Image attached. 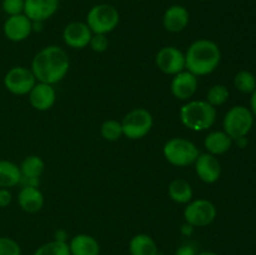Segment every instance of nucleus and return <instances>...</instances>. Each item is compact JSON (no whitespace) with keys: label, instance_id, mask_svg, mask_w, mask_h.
Returning a JSON list of instances; mask_svg holds the SVG:
<instances>
[{"label":"nucleus","instance_id":"obj_10","mask_svg":"<svg viewBox=\"0 0 256 255\" xmlns=\"http://www.w3.org/2000/svg\"><path fill=\"white\" fill-rule=\"evenodd\" d=\"M155 65L165 75H174L185 70V52L176 46H162L155 55Z\"/></svg>","mask_w":256,"mask_h":255},{"label":"nucleus","instance_id":"obj_30","mask_svg":"<svg viewBox=\"0 0 256 255\" xmlns=\"http://www.w3.org/2000/svg\"><path fill=\"white\" fill-rule=\"evenodd\" d=\"M25 0H2V9L8 16L24 14Z\"/></svg>","mask_w":256,"mask_h":255},{"label":"nucleus","instance_id":"obj_1","mask_svg":"<svg viewBox=\"0 0 256 255\" xmlns=\"http://www.w3.org/2000/svg\"><path fill=\"white\" fill-rule=\"evenodd\" d=\"M36 82L55 85L62 82L70 70V58L64 48L48 45L34 55L30 65Z\"/></svg>","mask_w":256,"mask_h":255},{"label":"nucleus","instance_id":"obj_17","mask_svg":"<svg viewBox=\"0 0 256 255\" xmlns=\"http://www.w3.org/2000/svg\"><path fill=\"white\" fill-rule=\"evenodd\" d=\"M60 0H25L24 14L32 22H44L54 16Z\"/></svg>","mask_w":256,"mask_h":255},{"label":"nucleus","instance_id":"obj_13","mask_svg":"<svg viewBox=\"0 0 256 255\" xmlns=\"http://www.w3.org/2000/svg\"><path fill=\"white\" fill-rule=\"evenodd\" d=\"M5 38L12 42H22L32 35V22L25 14L8 16L2 25Z\"/></svg>","mask_w":256,"mask_h":255},{"label":"nucleus","instance_id":"obj_7","mask_svg":"<svg viewBox=\"0 0 256 255\" xmlns=\"http://www.w3.org/2000/svg\"><path fill=\"white\" fill-rule=\"evenodd\" d=\"M252 125H254V115L249 108L242 105H235L230 108L222 119V130L232 140L246 136Z\"/></svg>","mask_w":256,"mask_h":255},{"label":"nucleus","instance_id":"obj_24","mask_svg":"<svg viewBox=\"0 0 256 255\" xmlns=\"http://www.w3.org/2000/svg\"><path fill=\"white\" fill-rule=\"evenodd\" d=\"M22 182L19 165L10 160H0V188H14Z\"/></svg>","mask_w":256,"mask_h":255},{"label":"nucleus","instance_id":"obj_22","mask_svg":"<svg viewBox=\"0 0 256 255\" xmlns=\"http://www.w3.org/2000/svg\"><path fill=\"white\" fill-rule=\"evenodd\" d=\"M168 195L176 204L186 205L188 202L194 199V190L188 180L176 178L170 182L169 186H168Z\"/></svg>","mask_w":256,"mask_h":255},{"label":"nucleus","instance_id":"obj_8","mask_svg":"<svg viewBox=\"0 0 256 255\" xmlns=\"http://www.w3.org/2000/svg\"><path fill=\"white\" fill-rule=\"evenodd\" d=\"M218 210L212 202L208 199H192L188 202L182 212V216L186 224L192 228H205L216 219Z\"/></svg>","mask_w":256,"mask_h":255},{"label":"nucleus","instance_id":"obj_5","mask_svg":"<svg viewBox=\"0 0 256 255\" xmlns=\"http://www.w3.org/2000/svg\"><path fill=\"white\" fill-rule=\"evenodd\" d=\"M85 22L92 34L108 35L114 32L120 22L119 10L112 4L102 2L90 8L86 14Z\"/></svg>","mask_w":256,"mask_h":255},{"label":"nucleus","instance_id":"obj_27","mask_svg":"<svg viewBox=\"0 0 256 255\" xmlns=\"http://www.w3.org/2000/svg\"><path fill=\"white\" fill-rule=\"evenodd\" d=\"M230 98V92L225 85L222 84H215L209 88V90L206 92V100L212 106L218 108L224 105L225 102H228Z\"/></svg>","mask_w":256,"mask_h":255},{"label":"nucleus","instance_id":"obj_15","mask_svg":"<svg viewBox=\"0 0 256 255\" xmlns=\"http://www.w3.org/2000/svg\"><path fill=\"white\" fill-rule=\"evenodd\" d=\"M28 98H29L30 105L35 110L48 112L54 106L55 102H56V90H55L54 85L36 82V84L28 94Z\"/></svg>","mask_w":256,"mask_h":255},{"label":"nucleus","instance_id":"obj_20","mask_svg":"<svg viewBox=\"0 0 256 255\" xmlns=\"http://www.w3.org/2000/svg\"><path fill=\"white\" fill-rule=\"evenodd\" d=\"M234 140L224 132V130H214L210 132L204 138V148L209 154L219 156L229 152L232 146Z\"/></svg>","mask_w":256,"mask_h":255},{"label":"nucleus","instance_id":"obj_11","mask_svg":"<svg viewBox=\"0 0 256 255\" xmlns=\"http://www.w3.org/2000/svg\"><path fill=\"white\" fill-rule=\"evenodd\" d=\"M198 88H199V78L188 70L174 75L170 82V92L175 99L180 102L192 100L196 94Z\"/></svg>","mask_w":256,"mask_h":255},{"label":"nucleus","instance_id":"obj_23","mask_svg":"<svg viewBox=\"0 0 256 255\" xmlns=\"http://www.w3.org/2000/svg\"><path fill=\"white\" fill-rule=\"evenodd\" d=\"M128 249L130 255H159L156 242L144 232L134 235L130 239Z\"/></svg>","mask_w":256,"mask_h":255},{"label":"nucleus","instance_id":"obj_2","mask_svg":"<svg viewBox=\"0 0 256 255\" xmlns=\"http://www.w3.org/2000/svg\"><path fill=\"white\" fill-rule=\"evenodd\" d=\"M222 62L219 45L210 39H198L185 52V70L195 76L210 75L218 69Z\"/></svg>","mask_w":256,"mask_h":255},{"label":"nucleus","instance_id":"obj_34","mask_svg":"<svg viewBox=\"0 0 256 255\" xmlns=\"http://www.w3.org/2000/svg\"><path fill=\"white\" fill-rule=\"evenodd\" d=\"M250 112H252V115L256 116V89L252 92V98H250Z\"/></svg>","mask_w":256,"mask_h":255},{"label":"nucleus","instance_id":"obj_18","mask_svg":"<svg viewBox=\"0 0 256 255\" xmlns=\"http://www.w3.org/2000/svg\"><path fill=\"white\" fill-rule=\"evenodd\" d=\"M18 204L28 214L39 212L44 208L45 199L42 190L34 185H22L18 192Z\"/></svg>","mask_w":256,"mask_h":255},{"label":"nucleus","instance_id":"obj_26","mask_svg":"<svg viewBox=\"0 0 256 255\" xmlns=\"http://www.w3.org/2000/svg\"><path fill=\"white\" fill-rule=\"evenodd\" d=\"M100 135L104 140L110 142H118L122 136H124L122 134V122L115 119H108L100 125Z\"/></svg>","mask_w":256,"mask_h":255},{"label":"nucleus","instance_id":"obj_33","mask_svg":"<svg viewBox=\"0 0 256 255\" xmlns=\"http://www.w3.org/2000/svg\"><path fill=\"white\" fill-rule=\"evenodd\" d=\"M198 252L192 244H184L180 245L176 250H175L174 255H196Z\"/></svg>","mask_w":256,"mask_h":255},{"label":"nucleus","instance_id":"obj_14","mask_svg":"<svg viewBox=\"0 0 256 255\" xmlns=\"http://www.w3.org/2000/svg\"><path fill=\"white\" fill-rule=\"evenodd\" d=\"M194 169L198 178L205 184H214L222 176V164L215 155L209 152H200L194 162Z\"/></svg>","mask_w":256,"mask_h":255},{"label":"nucleus","instance_id":"obj_36","mask_svg":"<svg viewBox=\"0 0 256 255\" xmlns=\"http://www.w3.org/2000/svg\"><path fill=\"white\" fill-rule=\"evenodd\" d=\"M199 2H209V0H199Z\"/></svg>","mask_w":256,"mask_h":255},{"label":"nucleus","instance_id":"obj_6","mask_svg":"<svg viewBox=\"0 0 256 255\" xmlns=\"http://www.w3.org/2000/svg\"><path fill=\"white\" fill-rule=\"evenodd\" d=\"M122 134L130 140L144 139L154 126V118L145 108H134L122 120Z\"/></svg>","mask_w":256,"mask_h":255},{"label":"nucleus","instance_id":"obj_12","mask_svg":"<svg viewBox=\"0 0 256 255\" xmlns=\"http://www.w3.org/2000/svg\"><path fill=\"white\" fill-rule=\"evenodd\" d=\"M62 36L68 48L82 50L89 46L92 32L85 22H72L65 25Z\"/></svg>","mask_w":256,"mask_h":255},{"label":"nucleus","instance_id":"obj_31","mask_svg":"<svg viewBox=\"0 0 256 255\" xmlns=\"http://www.w3.org/2000/svg\"><path fill=\"white\" fill-rule=\"evenodd\" d=\"M89 46L92 52H98V54L106 52L108 48H109V39H108V35L92 34L89 42Z\"/></svg>","mask_w":256,"mask_h":255},{"label":"nucleus","instance_id":"obj_29","mask_svg":"<svg viewBox=\"0 0 256 255\" xmlns=\"http://www.w3.org/2000/svg\"><path fill=\"white\" fill-rule=\"evenodd\" d=\"M0 255H22V248L12 238L0 236Z\"/></svg>","mask_w":256,"mask_h":255},{"label":"nucleus","instance_id":"obj_25","mask_svg":"<svg viewBox=\"0 0 256 255\" xmlns=\"http://www.w3.org/2000/svg\"><path fill=\"white\" fill-rule=\"evenodd\" d=\"M234 86L242 94H252L256 89V78L249 70H240L234 76Z\"/></svg>","mask_w":256,"mask_h":255},{"label":"nucleus","instance_id":"obj_32","mask_svg":"<svg viewBox=\"0 0 256 255\" xmlns=\"http://www.w3.org/2000/svg\"><path fill=\"white\" fill-rule=\"evenodd\" d=\"M12 194L6 188H0V208H6L12 204Z\"/></svg>","mask_w":256,"mask_h":255},{"label":"nucleus","instance_id":"obj_9","mask_svg":"<svg viewBox=\"0 0 256 255\" xmlns=\"http://www.w3.org/2000/svg\"><path fill=\"white\" fill-rule=\"evenodd\" d=\"M36 84L35 75L32 69L26 66H12L6 72L4 76L5 89L12 95L24 96L30 92L32 86Z\"/></svg>","mask_w":256,"mask_h":255},{"label":"nucleus","instance_id":"obj_4","mask_svg":"<svg viewBox=\"0 0 256 255\" xmlns=\"http://www.w3.org/2000/svg\"><path fill=\"white\" fill-rule=\"evenodd\" d=\"M200 150L192 140L175 136L168 140L162 146V155L170 165L176 168H186L194 165Z\"/></svg>","mask_w":256,"mask_h":255},{"label":"nucleus","instance_id":"obj_28","mask_svg":"<svg viewBox=\"0 0 256 255\" xmlns=\"http://www.w3.org/2000/svg\"><path fill=\"white\" fill-rule=\"evenodd\" d=\"M32 255H70L69 245L68 242L54 239L40 245Z\"/></svg>","mask_w":256,"mask_h":255},{"label":"nucleus","instance_id":"obj_35","mask_svg":"<svg viewBox=\"0 0 256 255\" xmlns=\"http://www.w3.org/2000/svg\"><path fill=\"white\" fill-rule=\"evenodd\" d=\"M196 255H219V254H218V252H212V250H204V252H198Z\"/></svg>","mask_w":256,"mask_h":255},{"label":"nucleus","instance_id":"obj_16","mask_svg":"<svg viewBox=\"0 0 256 255\" xmlns=\"http://www.w3.org/2000/svg\"><path fill=\"white\" fill-rule=\"evenodd\" d=\"M190 22V12L184 5H170L162 15V26L168 32L179 34L184 32Z\"/></svg>","mask_w":256,"mask_h":255},{"label":"nucleus","instance_id":"obj_3","mask_svg":"<svg viewBox=\"0 0 256 255\" xmlns=\"http://www.w3.org/2000/svg\"><path fill=\"white\" fill-rule=\"evenodd\" d=\"M180 122L192 132L209 130L218 118L216 108L212 106L206 100H189L179 110Z\"/></svg>","mask_w":256,"mask_h":255},{"label":"nucleus","instance_id":"obj_21","mask_svg":"<svg viewBox=\"0 0 256 255\" xmlns=\"http://www.w3.org/2000/svg\"><path fill=\"white\" fill-rule=\"evenodd\" d=\"M20 172H22V182H26L24 185H34L32 182H38L45 170V162L39 155H28L22 159L19 165ZM38 186V185H34Z\"/></svg>","mask_w":256,"mask_h":255},{"label":"nucleus","instance_id":"obj_19","mask_svg":"<svg viewBox=\"0 0 256 255\" xmlns=\"http://www.w3.org/2000/svg\"><path fill=\"white\" fill-rule=\"evenodd\" d=\"M70 255H100V244L92 235L76 234L68 242Z\"/></svg>","mask_w":256,"mask_h":255}]
</instances>
